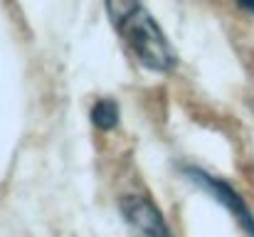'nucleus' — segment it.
Instances as JSON below:
<instances>
[{
  "label": "nucleus",
  "instance_id": "nucleus-1",
  "mask_svg": "<svg viewBox=\"0 0 254 237\" xmlns=\"http://www.w3.org/2000/svg\"><path fill=\"white\" fill-rule=\"evenodd\" d=\"M116 30L121 32L124 42L128 45L133 57L146 70H151L156 75H168L178 67V55L170 47L168 37L163 35L158 22L151 17V12H146L143 7Z\"/></svg>",
  "mask_w": 254,
  "mask_h": 237
},
{
  "label": "nucleus",
  "instance_id": "nucleus-2",
  "mask_svg": "<svg viewBox=\"0 0 254 237\" xmlns=\"http://www.w3.org/2000/svg\"><path fill=\"white\" fill-rule=\"evenodd\" d=\"M183 175H185L190 183H195L200 190H205L210 198H215V203H220V205L235 218V223L242 228L245 235L254 237L252 208L247 205V200H245L227 180H222V178H217V175H210L207 170H202V168H197V165H185V168H183Z\"/></svg>",
  "mask_w": 254,
  "mask_h": 237
},
{
  "label": "nucleus",
  "instance_id": "nucleus-3",
  "mask_svg": "<svg viewBox=\"0 0 254 237\" xmlns=\"http://www.w3.org/2000/svg\"><path fill=\"white\" fill-rule=\"evenodd\" d=\"M121 215L124 220L143 237H175L168 228L163 213L156 208L153 200L143 195H126L121 200Z\"/></svg>",
  "mask_w": 254,
  "mask_h": 237
},
{
  "label": "nucleus",
  "instance_id": "nucleus-4",
  "mask_svg": "<svg viewBox=\"0 0 254 237\" xmlns=\"http://www.w3.org/2000/svg\"><path fill=\"white\" fill-rule=\"evenodd\" d=\"M91 124L96 126V129H101V131H109V129H114L116 124H119V119H121V114H119V104L114 101V99H99L94 106H91Z\"/></svg>",
  "mask_w": 254,
  "mask_h": 237
},
{
  "label": "nucleus",
  "instance_id": "nucleus-5",
  "mask_svg": "<svg viewBox=\"0 0 254 237\" xmlns=\"http://www.w3.org/2000/svg\"><path fill=\"white\" fill-rule=\"evenodd\" d=\"M106 5V12H109V20L114 22V27H121L128 17H133L143 5L141 0H104Z\"/></svg>",
  "mask_w": 254,
  "mask_h": 237
},
{
  "label": "nucleus",
  "instance_id": "nucleus-6",
  "mask_svg": "<svg viewBox=\"0 0 254 237\" xmlns=\"http://www.w3.org/2000/svg\"><path fill=\"white\" fill-rule=\"evenodd\" d=\"M235 2H237L240 7H245V10H250V12H252V15H254V0H235Z\"/></svg>",
  "mask_w": 254,
  "mask_h": 237
}]
</instances>
